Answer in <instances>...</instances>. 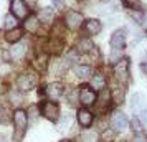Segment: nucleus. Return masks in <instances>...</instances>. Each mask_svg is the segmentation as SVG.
Returning a JSON list of instances; mask_svg holds the SVG:
<instances>
[{
  "label": "nucleus",
  "instance_id": "nucleus-1",
  "mask_svg": "<svg viewBox=\"0 0 147 142\" xmlns=\"http://www.w3.org/2000/svg\"><path fill=\"white\" fill-rule=\"evenodd\" d=\"M13 124H15V132H13V142H20L25 135L28 126V114L23 109H17L13 114Z\"/></svg>",
  "mask_w": 147,
  "mask_h": 142
},
{
  "label": "nucleus",
  "instance_id": "nucleus-2",
  "mask_svg": "<svg viewBox=\"0 0 147 142\" xmlns=\"http://www.w3.org/2000/svg\"><path fill=\"white\" fill-rule=\"evenodd\" d=\"M114 76H116L117 81L127 83V79H129V60L127 58H122V60L116 61V65H114Z\"/></svg>",
  "mask_w": 147,
  "mask_h": 142
},
{
  "label": "nucleus",
  "instance_id": "nucleus-3",
  "mask_svg": "<svg viewBox=\"0 0 147 142\" xmlns=\"http://www.w3.org/2000/svg\"><path fill=\"white\" fill-rule=\"evenodd\" d=\"M127 126H129V121H127L126 114L114 112L113 117H111V129H114L116 132H122V131L127 129Z\"/></svg>",
  "mask_w": 147,
  "mask_h": 142
},
{
  "label": "nucleus",
  "instance_id": "nucleus-4",
  "mask_svg": "<svg viewBox=\"0 0 147 142\" xmlns=\"http://www.w3.org/2000/svg\"><path fill=\"white\" fill-rule=\"evenodd\" d=\"M41 114L45 116L48 121H56L58 116H60V108H58L56 102L48 101V102H45V104L41 106Z\"/></svg>",
  "mask_w": 147,
  "mask_h": 142
},
{
  "label": "nucleus",
  "instance_id": "nucleus-5",
  "mask_svg": "<svg viewBox=\"0 0 147 142\" xmlns=\"http://www.w3.org/2000/svg\"><path fill=\"white\" fill-rule=\"evenodd\" d=\"M80 101H81V104H84V106L96 104V93H94L89 86H81V89H80Z\"/></svg>",
  "mask_w": 147,
  "mask_h": 142
},
{
  "label": "nucleus",
  "instance_id": "nucleus-6",
  "mask_svg": "<svg viewBox=\"0 0 147 142\" xmlns=\"http://www.w3.org/2000/svg\"><path fill=\"white\" fill-rule=\"evenodd\" d=\"M65 22H66L68 28L76 30V28H80L81 23H83V15L78 13V12L69 10V12H66V15H65Z\"/></svg>",
  "mask_w": 147,
  "mask_h": 142
},
{
  "label": "nucleus",
  "instance_id": "nucleus-7",
  "mask_svg": "<svg viewBox=\"0 0 147 142\" xmlns=\"http://www.w3.org/2000/svg\"><path fill=\"white\" fill-rule=\"evenodd\" d=\"M10 8H12V13H13L17 18H25L28 15V8H27V5H25L23 0H12Z\"/></svg>",
  "mask_w": 147,
  "mask_h": 142
},
{
  "label": "nucleus",
  "instance_id": "nucleus-8",
  "mask_svg": "<svg viewBox=\"0 0 147 142\" xmlns=\"http://www.w3.org/2000/svg\"><path fill=\"white\" fill-rule=\"evenodd\" d=\"M111 46H113V50H122L126 46V33H124V30H116L113 33Z\"/></svg>",
  "mask_w": 147,
  "mask_h": 142
},
{
  "label": "nucleus",
  "instance_id": "nucleus-9",
  "mask_svg": "<svg viewBox=\"0 0 147 142\" xmlns=\"http://www.w3.org/2000/svg\"><path fill=\"white\" fill-rule=\"evenodd\" d=\"M63 93H65V86H63L61 83H51V84L47 88V96L51 99V101L60 99L61 96H63Z\"/></svg>",
  "mask_w": 147,
  "mask_h": 142
},
{
  "label": "nucleus",
  "instance_id": "nucleus-10",
  "mask_svg": "<svg viewBox=\"0 0 147 142\" xmlns=\"http://www.w3.org/2000/svg\"><path fill=\"white\" fill-rule=\"evenodd\" d=\"M146 108V98L144 94H140V93H134L132 98H131V109H132L134 114H137L139 111Z\"/></svg>",
  "mask_w": 147,
  "mask_h": 142
},
{
  "label": "nucleus",
  "instance_id": "nucleus-11",
  "mask_svg": "<svg viewBox=\"0 0 147 142\" xmlns=\"http://www.w3.org/2000/svg\"><path fill=\"white\" fill-rule=\"evenodd\" d=\"M78 124L81 127H89L93 124V114L88 109H80L78 111Z\"/></svg>",
  "mask_w": 147,
  "mask_h": 142
},
{
  "label": "nucleus",
  "instance_id": "nucleus-12",
  "mask_svg": "<svg viewBox=\"0 0 147 142\" xmlns=\"http://www.w3.org/2000/svg\"><path fill=\"white\" fill-rule=\"evenodd\" d=\"M17 86L20 88V91H30L35 86V81L30 75H20L17 79Z\"/></svg>",
  "mask_w": 147,
  "mask_h": 142
},
{
  "label": "nucleus",
  "instance_id": "nucleus-13",
  "mask_svg": "<svg viewBox=\"0 0 147 142\" xmlns=\"http://www.w3.org/2000/svg\"><path fill=\"white\" fill-rule=\"evenodd\" d=\"M102 30V25H101L99 20H96V18H91V20L86 22V32L89 35H98Z\"/></svg>",
  "mask_w": 147,
  "mask_h": 142
},
{
  "label": "nucleus",
  "instance_id": "nucleus-14",
  "mask_svg": "<svg viewBox=\"0 0 147 142\" xmlns=\"http://www.w3.org/2000/svg\"><path fill=\"white\" fill-rule=\"evenodd\" d=\"M91 86H93L94 89H98V91L104 89L106 88V78L102 75H94L93 78H91Z\"/></svg>",
  "mask_w": 147,
  "mask_h": 142
},
{
  "label": "nucleus",
  "instance_id": "nucleus-15",
  "mask_svg": "<svg viewBox=\"0 0 147 142\" xmlns=\"http://www.w3.org/2000/svg\"><path fill=\"white\" fill-rule=\"evenodd\" d=\"M74 73H76L78 78L84 79V78H88V76H91V68L86 66V65H80V66L74 68Z\"/></svg>",
  "mask_w": 147,
  "mask_h": 142
},
{
  "label": "nucleus",
  "instance_id": "nucleus-16",
  "mask_svg": "<svg viewBox=\"0 0 147 142\" xmlns=\"http://www.w3.org/2000/svg\"><path fill=\"white\" fill-rule=\"evenodd\" d=\"M20 38H22V30H18V28L8 30L7 35H5V40L10 41V43H15V41H18Z\"/></svg>",
  "mask_w": 147,
  "mask_h": 142
},
{
  "label": "nucleus",
  "instance_id": "nucleus-17",
  "mask_svg": "<svg viewBox=\"0 0 147 142\" xmlns=\"http://www.w3.org/2000/svg\"><path fill=\"white\" fill-rule=\"evenodd\" d=\"M25 30H27V32H30V33L38 32V20H36L35 17H28L27 22H25Z\"/></svg>",
  "mask_w": 147,
  "mask_h": 142
},
{
  "label": "nucleus",
  "instance_id": "nucleus-18",
  "mask_svg": "<svg viewBox=\"0 0 147 142\" xmlns=\"http://www.w3.org/2000/svg\"><path fill=\"white\" fill-rule=\"evenodd\" d=\"M25 51H27V48L23 45H15V46L10 48V56L12 58H22L25 55Z\"/></svg>",
  "mask_w": 147,
  "mask_h": 142
},
{
  "label": "nucleus",
  "instance_id": "nucleus-19",
  "mask_svg": "<svg viewBox=\"0 0 147 142\" xmlns=\"http://www.w3.org/2000/svg\"><path fill=\"white\" fill-rule=\"evenodd\" d=\"M3 25H5V28H7V30H13V28H17V25H18L17 17H15V15H12V13H8L7 17H5Z\"/></svg>",
  "mask_w": 147,
  "mask_h": 142
},
{
  "label": "nucleus",
  "instance_id": "nucleus-20",
  "mask_svg": "<svg viewBox=\"0 0 147 142\" xmlns=\"http://www.w3.org/2000/svg\"><path fill=\"white\" fill-rule=\"evenodd\" d=\"M38 17H40L41 22H51V18H53V10H51L50 7H45L40 12V15H38Z\"/></svg>",
  "mask_w": 147,
  "mask_h": 142
},
{
  "label": "nucleus",
  "instance_id": "nucleus-21",
  "mask_svg": "<svg viewBox=\"0 0 147 142\" xmlns=\"http://www.w3.org/2000/svg\"><path fill=\"white\" fill-rule=\"evenodd\" d=\"M101 139H102V142H113L116 139V131L114 129H106L101 135Z\"/></svg>",
  "mask_w": 147,
  "mask_h": 142
},
{
  "label": "nucleus",
  "instance_id": "nucleus-22",
  "mask_svg": "<svg viewBox=\"0 0 147 142\" xmlns=\"http://www.w3.org/2000/svg\"><path fill=\"white\" fill-rule=\"evenodd\" d=\"M27 114H28V121L32 122V124H36V114H38L36 106H30L27 111Z\"/></svg>",
  "mask_w": 147,
  "mask_h": 142
},
{
  "label": "nucleus",
  "instance_id": "nucleus-23",
  "mask_svg": "<svg viewBox=\"0 0 147 142\" xmlns=\"http://www.w3.org/2000/svg\"><path fill=\"white\" fill-rule=\"evenodd\" d=\"M78 48H80L81 51H91V50H93V43L84 38V40H80V45H78Z\"/></svg>",
  "mask_w": 147,
  "mask_h": 142
},
{
  "label": "nucleus",
  "instance_id": "nucleus-24",
  "mask_svg": "<svg viewBox=\"0 0 147 142\" xmlns=\"http://www.w3.org/2000/svg\"><path fill=\"white\" fill-rule=\"evenodd\" d=\"M101 91H102V89H101ZM99 101H101V106H102V104H104V106H107V104H109V101H111V93H109L107 89H104V91L101 93Z\"/></svg>",
  "mask_w": 147,
  "mask_h": 142
},
{
  "label": "nucleus",
  "instance_id": "nucleus-25",
  "mask_svg": "<svg viewBox=\"0 0 147 142\" xmlns=\"http://www.w3.org/2000/svg\"><path fill=\"white\" fill-rule=\"evenodd\" d=\"M124 5L129 8H139L140 7V0H124Z\"/></svg>",
  "mask_w": 147,
  "mask_h": 142
},
{
  "label": "nucleus",
  "instance_id": "nucleus-26",
  "mask_svg": "<svg viewBox=\"0 0 147 142\" xmlns=\"http://www.w3.org/2000/svg\"><path fill=\"white\" fill-rule=\"evenodd\" d=\"M10 99H12V104H15V106H18L22 102V94H18V93H10Z\"/></svg>",
  "mask_w": 147,
  "mask_h": 142
},
{
  "label": "nucleus",
  "instance_id": "nucleus-27",
  "mask_svg": "<svg viewBox=\"0 0 147 142\" xmlns=\"http://www.w3.org/2000/svg\"><path fill=\"white\" fill-rule=\"evenodd\" d=\"M114 102H122L124 101V89H119V93L117 91H114Z\"/></svg>",
  "mask_w": 147,
  "mask_h": 142
},
{
  "label": "nucleus",
  "instance_id": "nucleus-28",
  "mask_svg": "<svg viewBox=\"0 0 147 142\" xmlns=\"http://www.w3.org/2000/svg\"><path fill=\"white\" fill-rule=\"evenodd\" d=\"M137 116H139V121L142 122V124H147V109L146 108L142 109V111H139Z\"/></svg>",
  "mask_w": 147,
  "mask_h": 142
},
{
  "label": "nucleus",
  "instance_id": "nucleus-29",
  "mask_svg": "<svg viewBox=\"0 0 147 142\" xmlns=\"http://www.w3.org/2000/svg\"><path fill=\"white\" fill-rule=\"evenodd\" d=\"M132 142H147V139H146V135L142 134V132H136Z\"/></svg>",
  "mask_w": 147,
  "mask_h": 142
},
{
  "label": "nucleus",
  "instance_id": "nucleus-30",
  "mask_svg": "<svg viewBox=\"0 0 147 142\" xmlns=\"http://www.w3.org/2000/svg\"><path fill=\"white\" fill-rule=\"evenodd\" d=\"M68 126H69V116H66V117L60 122V129L61 131H63V129H68Z\"/></svg>",
  "mask_w": 147,
  "mask_h": 142
},
{
  "label": "nucleus",
  "instance_id": "nucleus-31",
  "mask_svg": "<svg viewBox=\"0 0 147 142\" xmlns=\"http://www.w3.org/2000/svg\"><path fill=\"white\" fill-rule=\"evenodd\" d=\"M131 15H132V18H136V20L139 22V23H142V22H144V15H142V13H137V12H132Z\"/></svg>",
  "mask_w": 147,
  "mask_h": 142
},
{
  "label": "nucleus",
  "instance_id": "nucleus-32",
  "mask_svg": "<svg viewBox=\"0 0 147 142\" xmlns=\"http://www.w3.org/2000/svg\"><path fill=\"white\" fill-rule=\"evenodd\" d=\"M53 5L56 8H63L65 7V0H53Z\"/></svg>",
  "mask_w": 147,
  "mask_h": 142
},
{
  "label": "nucleus",
  "instance_id": "nucleus-33",
  "mask_svg": "<svg viewBox=\"0 0 147 142\" xmlns=\"http://www.w3.org/2000/svg\"><path fill=\"white\" fill-rule=\"evenodd\" d=\"M132 127H134V131H136V132H140V122L132 121Z\"/></svg>",
  "mask_w": 147,
  "mask_h": 142
},
{
  "label": "nucleus",
  "instance_id": "nucleus-34",
  "mask_svg": "<svg viewBox=\"0 0 147 142\" xmlns=\"http://www.w3.org/2000/svg\"><path fill=\"white\" fill-rule=\"evenodd\" d=\"M60 142H71L69 139H63V141H60Z\"/></svg>",
  "mask_w": 147,
  "mask_h": 142
}]
</instances>
